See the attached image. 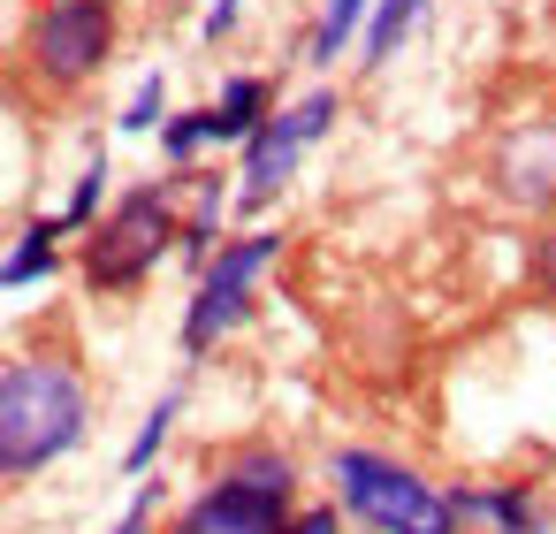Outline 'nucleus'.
<instances>
[{"mask_svg":"<svg viewBox=\"0 0 556 534\" xmlns=\"http://www.w3.org/2000/svg\"><path fill=\"white\" fill-rule=\"evenodd\" d=\"M92 435V382L62 351H24L0 367V481L47 473Z\"/></svg>","mask_w":556,"mask_h":534,"instance_id":"obj_1","label":"nucleus"},{"mask_svg":"<svg viewBox=\"0 0 556 534\" xmlns=\"http://www.w3.org/2000/svg\"><path fill=\"white\" fill-rule=\"evenodd\" d=\"M328 481H336V504L358 526H374V534H457L465 526L457 496L434 488L419 465H404L389 450H358L351 443V450L328 458Z\"/></svg>","mask_w":556,"mask_h":534,"instance_id":"obj_2","label":"nucleus"},{"mask_svg":"<svg viewBox=\"0 0 556 534\" xmlns=\"http://www.w3.org/2000/svg\"><path fill=\"white\" fill-rule=\"evenodd\" d=\"M290 519H298V465L282 450L252 443L214 473V488H199L184 504V519L168 534H290Z\"/></svg>","mask_w":556,"mask_h":534,"instance_id":"obj_3","label":"nucleus"},{"mask_svg":"<svg viewBox=\"0 0 556 534\" xmlns=\"http://www.w3.org/2000/svg\"><path fill=\"white\" fill-rule=\"evenodd\" d=\"M176 245H184V222H176L168 184H138V191H123V199L92 222V237H85V283H92L100 298L138 290Z\"/></svg>","mask_w":556,"mask_h":534,"instance_id":"obj_4","label":"nucleus"},{"mask_svg":"<svg viewBox=\"0 0 556 534\" xmlns=\"http://www.w3.org/2000/svg\"><path fill=\"white\" fill-rule=\"evenodd\" d=\"M282 260V237L275 229H244V237H229L214 260H206V275L191 283V306H184V359H206L229 328H244V313H252V290H260V275Z\"/></svg>","mask_w":556,"mask_h":534,"instance_id":"obj_5","label":"nucleus"},{"mask_svg":"<svg viewBox=\"0 0 556 534\" xmlns=\"http://www.w3.org/2000/svg\"><path fill=\"white\" fill-rule=\"evenodd\" d=\"M115 54V0H47L31 16V62L54 92H77Z\"/></svg>","mask_w":556,"mask_h":534,"instance_id":"obj_6","label":"nucleus"},{"mask_svg":"<svg viewBox=\"0 0 556 534\" xmlns=\"http://www.w3.org/2000/svg\"><path fill=\"white\" fill-rule=\"evenodd\" d=\"M328 123H336V92H328V85H320V92H305L298 108H275V115L252 131V146H244L237 207H244V214H260L267 199H282V184L298 176L305 146H313V138H328Z\"/></svg>","mask_w":556,"mask_h":534,"instance_id":"obj_7","label":"nucleus"},{"mask_svg":"<svg viewBox=\"0 0 556 534\" xmlns=\"http://www.w3.org/2000/svg\"><path fill=\"white\" fill-rule=\"evenodd\" d=\"M488 176H495V191H503L510 207H526V214H556V115L518 123V131L495 146Z\"/></svg>","mask_w":556,"mask_h":534,"instance_id":"obj_8","label":"nucleus"},{"mask_svg":"<svg viewBox=\"0 0 556 534\" xmlns=\"http://www.w3.org/2000/svg\"><path fill=\"white\" fill-rule=\"evenodd\" d=\"M465 519H480L488 534H548V504L533 481H495V488H450Z\"/></svg>","mask_w":556,"mask_h":534,"instance_id":"obj_9","label":"nucleus"},{"mask_svg":"<svg viewBox=\"0 0 556 534\" xmlns=\"http://www.w3.org/2000/svg\"><path fill=\"white\" fill-rule=\"evenodd\" d=\"M267 77H229L222 85V100L206 108V123H214V146H252V131L267 123Z\"/></svg>","mask_w":556,"mask_h":534,"instance_id":"obj_10","label":"nucleus"},{"mask_svg":"<svg viewBox=\"0 0 556 534\" xmlns=\"http://www.w3.org/2000/svg\"><path fill=\"white\" fill-rule=\"evenodd\" d=\"M366 16H374V0H320V24H313V39H305V62H313V70L343 62L351 39H366Z\"/></svg>","mask_w":556,"mask_h":534,"instance_id":"obj_11","label":"nucleus"},{"mask_svg":"<svg viewBox=\"0 0 556 534\" xmlns=\"http://www.w3.org/2000/svg\"><path fill=\"white\" fill-rule=\"evenodd\" d=\"M62 229H70L62 214H54V222H31V229L16 237V252L0 260V290H24V283L54 275V260H62V252H54V245H62Z\"/></svg>","mask_w":556,"mask_h":534,"instance_id":"obj_12","label":"nucleus"},{"mask_svg":"<svg viewBox=\"0 0 556 534\" xmlns=\"http://www.w3.org/2000/svg\"><path fill=\"white\" fill-rule=\"evenodd\" d=\"M427 16V0H374V16H366V39H358V62L366 70H381L396 47H404V32Z\"/></svg>","mask_w":556,"mask_h":534,"instance_id":"obj_13","label":"nucleus"},{"mask_svg":"<svg viewBox=\"0 0 556 534\" xmlns=\"http://www.w3.org/2000/svg\"><path fill=\"white\" fill-rule=\"evenodd\" d=\"M222 252V176H206L199 184V207H191V222H184V260L206 275V260Z\"/></svg>","mask_w":556,"mask_h":534,"instance_id":"obj_14","label":"nucleus"},{"mask_svg":"<svg viewBox=\"0 0 556 534\" xmlns=\"http://www.w3.org/2000/svg\"><path fill=\"white\" fill-rule=\"evenodd\" d=\"M176 412H184V389H161V397H153V412H146V427H138V443L123 450V473H146V465L161 458V443H168Z\"/></svg>","mask_w":556,"mask_h":534,"instance_id":"obj_15","label":"nucleus"},{"mask_svg":"<svg viewBox=\"0 0 556 534\" xmlns=\"http://www.w3.org/2000/svg\"><path fill=\"white\" fill-rule=\"evenodd\" d=\"M206 146H214V123H206V108H184V115H168V123H161V153H168L176 169H184V161H199Z\"/></svg>","mask_w":556,"mask_h":534,"instance_id":"obj_16","label":"nucleus"},{"mask_svg":"<svg viewBox=\"0 0 556 534\" xmlns=\"http://www.w3.org/2000/svg\"><path fill=\"white\" fill-rule=\"evenodd\" d=\"M115 123H123V131H161V123H168V77H161V70H146V77H138V92H130V108H123Z\"/></svg>","mask_w":556,"mask_h":534,"instance_id":"obj_17","label":"nucleus"},{"mask_svg":"<svg viewBox=\"0 0 556 534\" xmlns=\"http://www.w3.org/2000/svg\"><path fill=\"white\" fill-rule=\"evenodd\" d=\"M100 191H108V153L85 161V176H77L70 207H62V222H70V229H92V222H100Z\"/></svg>","mask_w":556,"mask_h":534,"instance_id":"obj_18","label":"nucleus"},{"mask_svg":"<svg viewBox=\"0 0 556 534\" xmlns=\"http://www.w3.org/2000/svg\"><path fill=\"white\" fill-rule=\"evenodd\" d=\"M153 504H161V488H153V481H146V488H138V496H130V511H123V519H115V534H153Z\"/></svg>","mask_w":556,"mask_h":534,"instance_id":"obj_19","label":"nucleus"},{"mask_svg":"<svg viewBox=\"0 0 556 534\" xmlns=\"http://www.w3.org/2000/svg\"><path fill=\"white\" fill-rule=\"evenodd\" d=\"M237 16H244V0H214V9H206V24H199V32H206V47H222V39L237 32Z\"/></svg>","mask_w":556,"mask_h":534,"instance_id":"obj_20","label":"nucleus"},{"mask_svg":"<svg viewBox=\"0 0 556 534\" xmlns=\"http://www.w3.org/2000/svg\"><path fill=\"white\" fill-rule=\"evenodd\" d=\"M533 283H541V298H556V229L533 237Z\"/></svg>","mask_w":556,"mask_h":534,"instance_id":"obj_21","label":"nucleus"},{"mask_svg":"<svg viewBox=\"0 0 556 534\" xmlns=\"http://www.w3.org/2000/svg\"><path fill=\"white\" fill-rule=\"evenodd\" d=\"M290 534H336V511H328V504H313V511H298V519H290Z\"/></svg>","mask_w":556,"mask_h":534,"instance_id":"obj_22","label":"nucleus"}]
</instances>
